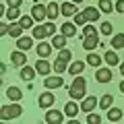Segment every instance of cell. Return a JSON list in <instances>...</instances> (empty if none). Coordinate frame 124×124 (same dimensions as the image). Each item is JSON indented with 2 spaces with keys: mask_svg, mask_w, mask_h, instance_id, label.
<instances>
[{
  "mask_svg": "<svg viewBox=\"0 0 124 124\" xmlns=\"http://www.w3.org/2000/svg\"><path fill=\"white\" fill-rule=\"evenodd\" d=\"M85 91H87V81H85L81 75H77L75 79H72L70 87H68V95H70L72 99H83Z\"/></svg>",
  "mask_w": 124,
  "mask_h": 124,
  "instance_id": "6da1fadb",
  "label": "cell"
},
{
  "mask_svg": "<svg viewBox=\"0 0 124 124\" xmlns=\"http://www.w3.org/2000/svg\"><path fill=\"white\" fill-rule=\"evenodd\" d=\"M70 58H72L70 50L62 48L60 52H58V58H56V62H54V70H56V75H62V72L70 66Z\"/></svg>",
  "mask_w": 124,
  "mask_h": 124,
  "instance_id": "7a4b0ae2",
  "label": "cell"
},
{
  "mask_svg": "<svg viewBox=\"0 0 124 124\" xmlns=\"http://www.w3.org/2000/svg\"><path fill=\"white\" fill-rule=\"evenodd\" d=\"M23 114V108L19 106L17 101H13V103H8V106H2L0 108V120H15V118H19V116Z\"/></svg>",
  "mask_w": 124,
  "mask_h": 124,
  "instance_id": "3957f363",
  "label": "cell"
},
{
  "mask_svg": "<svg viewBox=\"0 0 124 124\" xmlns=\"http://www.w3.org/2000/svg\"><path fill=\"white\" fill-rule=\"evenodd\" d=\"M54 101H56V97H54V93H52V89H48V91H44L39 95V99H37V103H39V108H52L54 106Z\"/></svg>",
  "mask_w": 124,
  "mask_h": 124,
  "instance_id": "277c9868",
  "label": "cell"
},
{
  "mask_svg": "<svg viewBox=\"0 0 124 124\" xmlns=\"http://www.w3.org/2000/svg\"><path fill=\"white\" fill-rule=\"evenodd\" d=\"M31 17L35 19L37 23H44L46 17H48V6H44V4H35L33 8H31Z\"/></svg>",
  "mask_w": 124,
  "mask_h": 124,
  "instance_id": "5b68a950",
  "label": "cell"
},
{
  "mask_svg": "<svg viewBox=\"0 0 124 124\" xmlns=\"http://www.w3.org/2000/svg\"><path fill=\"white\" fill-rule=\"evenodd\" d=\"M64 116L60 110H48L46 112V122L48 124H62V120H64Z\"/></svg>",
  "mask_w": 124,
  "mask_h": 124,
  "instance_id": "8992f818",
  "label": "cell"
},
{
  "mask_svg": "<svg viewBox=\"0 0 124 124\" xmlns=\"http://www.w3.org/2000/svg\"><path fill=\"white\" fill-rule=\"evenodd\" d=\"M64 85V79H62V75H56V77H46L44 79V87L46 89H58Z\"/></svg>",
  "mask_w": 124,
  "mask_h": 124,
  "instance_id": "52a82bcc",
  "label": "cell"
},
{
  "mask_svg": "<svg viewBox=\"0 0 124 124\" xmlns=\"http://www.w3.org/2000/svg\"><path fill=\"white\" fill-rule=\"evenodd\" d=\"M19 75H21V79L23 81H27V83H31V81L35 79V75H37V68L35 66H21V72H19Z\"/></svg>",
  "mask_w": 124,
  "mask_h": 124,
  "instance_id": "ba28073f",
  "label": "cell"
},
{
  "mask_svg": "<svg viewBox=\"0 0 124 124\" xmlns=\"http://www.w3.org/2000/svg\"><path fill=\"white\" fill-rule=\"evenodd\" d=\"M95 81L97 83H110L112 81V66L110 68H97V72H95Z\"/></svg>",
  "mask_w": 124,
  "mask_h": 124,
  "instance_id": "9c48e42d",
  "label": "cell"
},
{
  "mask_svg": "<svg viewBox=\"0 0 124 124\" xmlns=\"http://www.w3.org/2000/svg\"><path fill=\"white\" fill-rule=\"evenodd\" d=\"M95 106H99V99L93 97V95H91V97H83V101H81V110L87 112V114L95 110Z\"/></svg>",
  "mask_w": 124,
  "mask_h": 124,
  "instance_id": "30bf717a",
  "label": "cell"
},
{
  "mask_svg": "<svg viewBox=\"0 0 124 124\" xmlns=\"http://www.w3.org/2000/svg\"><path fill=\"white\" fill-rule=\"evenodd\" d=\"M99 44H101V41H99L97 35H87V37H83V48L87 50V52H93Z\"/></svg>",
  "mask_w": 124,
  "mask_h": 124,
  "instance_id": "8fae6325",
  "label": "cell"
},
{
  "mask_svg": "<svg viewBox=\"0 0 124 124\" xmlns=\"http://www.w3.org/2000/svg\"><path fill=\"white\" fill-rule=\"evenodd\" d=\"M35 68H37V75H50V70H52V64H50L46 58H39V60L35 62Z\"/></svg>",
  "mask_w": 124,
  "mask_h": 124,
  "instance_id": "7c38bea8",
  "label": "cell"
},
{
  "mask_svg": "<svg viewBox=\"0 0 124 124\" xmlns=\"http://www.w3.org/2000/svg\"><path fill=\"white\" fill-rule=\"evenodd\" d=\"M10 62H13V66H25L27 58H25V54H23V50H17V52L10 54Z\"/></svg>",
  "mask_w": 124,
  "mask_h": 124,
  "instance_id": "4fadbf2b",
  "label": "cell"
},
{
  "mask_svg": "<svg viewBox=\"0 0 124 124\" xmlns=\"http://www.w3.org/2000/svg\"><path fill=\"white\" fill-rule=\"evenodd\" d=\"M83 13H85V17H87V21L95 23V21H99V15H101V10H99V6H97V8H95V6H87Z\"/></svg>",
  "mask_w": 124,
  "mask_h": 124,
  "instance_id": "5bb4252c",
  "label": "cell"
},
{
  "mask_svg": "<svg viewBox=\"0 0 124 124\" xmlns=\"http://www.w3.org/2000/svg\"><path fill=\"white\" fill-rule=\"evenodd\" d=\"M52 41H41L39 46H37V56L39 58H48L50 56V52H52Z\"/></svg>",
  "mask_w": 124,
  "mask_h": 124,
  "instance_id": "9a60e30c",
  "label": "cell"
},
{
  "mask_svg": "<svg viewBox=\"0 0 124 124\" xmlns=\"http://www.w3.org/2000/svg\"><path fill=\"white\" fill-rule=\"evenodd\" d=\"M85 64H87V62H83V60H75V62H70V66H68V72H70V75H81V72L85 70Z\"/></svg>",
  "mask_w": 124,
  "mask_h": 124,
  "instance_id": "2e32d148",
  "label": "cell"
},
{
  "mask_svg": "<svg viewBox=\"0 0 124 124\" xmlns=\"http://www.w3.org/2000/svg\"><path fill=\"white\" fill-rule=\"evenodd\" d=\"M114 106V97H112V93H106V95H101V97H99V108H101V110H110V108Z\"/></svg>",
  "mask_w": 124,
  "mask_h": 124,
  "instance_id": "e0dca14e",
  "label": "cell"
},
{
  "mask_svg": "<svg viewBox=\"0 0 124 124\" xmlns=\"http://www.w3.org/2000/svg\"><path fill=\"white\" fill-rule=\"evenodd\" d=\"M33 39H35V37H19L17 39V48L19 50H23V52H25V50H31V46H33Z\"/></svg>",
  "mask_w": 124,
  "mask_h": 124,
  "instance_id": "ac0fdd59",
  "label": "cell"
},
{
  "mask_svg": "<svg viewBox=\"0 0 124 124\" xmlns=\"http://www.w3.org/2000/svg\"><path fill=\"white\" fill-rule=\"evenodd\" d=\"M103 60L108 62V66H120V58H118V54L116 52H106V56H103Z\"/></svg>",
  "mask_w": 124,
  "mask_h": 124,
  "instance_id": "d6986e66",
  "label": "cell"
},
{
  "mask_svg": "<svg viewBox=\"0 0 124 124\" xmlns=\"http://www.w3.org/2000/svg\"><path fill=\"white\" fill-rule=\"evenodd\" d=\"M60 31H62L66 37H72V35L77 33V23H62Z\"/></svg>",
  "mask_w": 124,
  "mask_h": 124,
  "instance_id": "ffe728a7",
  "label": "cell"
},
{
  "mask_svg": "<svg viewBox=\"0 0 124 124\" xmlns=\"http://www.w3.org/2000/svg\"><path fill=\"white\" fill-rule=\"evenodd\" d=\"M66 39H68V37L64 35V33L54 35V37H52V46H54V48H58V50H62V48H66Z\"/></svg>",
  "mask_w": 124,
  "mask_h": 124,
  "instance_id": "44dd1931",
  "label": "cell"
},
{
  "mask_svg": "<svg viewBox=\"0 0 124 124\" xmlns=\"http://www.w3.org/2000/svg\"><path fill=\"white\" fill-rule=\"evenodd\" d=\"M6 95H8L10 101H19V99L23 97V91L19 87H8V89H6Z\"/></svg>",
  "mask_w": 124,
  "mask_h": 124,
  "instance_id": "7402d4cb",
  "label": "cell"
},
{
  "mask_svg": "<svg viewBox=\"0 0 124 124\" xmlns=\"http://www.w3.org/2000/svg\"><path fill=\"white\" fill-rule=\"evenodd\" d=\"M60 8H62V15H66V17H72V15H77V4L72 2V0H70V2H64Z\"/></svg>",
  "mask_w": 124,
  "mask_h": 124,
  "instance_id": "603a6c76",
  "label": "cell"
},
{
  "mask_svg": "<svg viewBox=\"0 0 124 124\" xmlns=\"http://www.w3.org/2000/svg\"><path fill=\"white\" fill-rule=\"evenodd\" d=\"M79 110H81V108H79V106H77V103H75V101H68V103H66V106H64V114H66V116H68V118H75V116H77V114H79Z\"/></svg>",
  "mask_w": 124,
  "mask_h": 124,
  "instance_id": "cb8c5ba5",
  "label": "cell"
},
{
  "mask_svg": "<svg viewBox=\"0 0 124 124\" xmlns=\"http://www.w3.org/2000/svg\"><path fill=\"white\" fill-rule=\"evenodd\" d=\"M31 35L35 37V39H46V37H48L46 25H35V27H33V33H31Z\"/></svg>",
  "mask_w": 124,
  "mask_h": 124,
  "instance_id": "d4e9b609",
  "label": "cell"
},
{
  "mask_svg": "<svg viewBox=\"0 0 124 124\" xmlns=\"http://www.w3.org/2000/svg\"><path fill=\"white\" fill-rule=\"evenodd\" d=\"M108 120H110V122L122 120V110H120V108H110V110H108Z\"/></svg>",
  "mask_w": 124,
  "mask_h": 124,
  "instance_id": "484cf974",
  "label": "cell"
},
{
  "mask_svg": "<svg viewBox=\"0 0 124 124\" xmlns=\"http://www.w3.org/2000/svg\"><path fill=\"white\" fill-rule=\"evenodd\" d=\"M101 60H103V58H101V56H97L95 52H91V54L87 56V64H89V66H95V68L101 66Z\"/></svg>",
  "mask_w": 124,
  "mask_h": 124,
  "instance_id": "4316f807",
  "label": "cell"
},
{
  "mask_svg": "<svg viewBox=\"0 0 124 124\" xmlns=\"http://www.w3.org/2000/svg\"><path fill=\"white\" fill-rule=\"evenodd\" d=\"M21 33H23V27H21V23H10V31H8V35L10 37H15V39H19L21 37Z\"/></svg>",
  "mask_w": 124,
  "mask_h": 124,
  "instance_id": "83f0119b",
  "label": "cell"
},
{
  "mask_svg": "<svg viewBox=\"0 0 124 124\" xmlns=\"http://www.w3.org/2000/svg\"><path fill=\"white\" fill-rule=\"evenodd\" d=\"M58 15H60V6H58L56 2H50V4H48V19H50V21H54Z\"/></svg>",
  "mask_w": 124,
  "mask_h": 124,
  "instance_id": "f1b7e54d",
  "label": "cell"
},
{
  "mask_svg": "<svg viewBox=\"0 0 124 124\" xmlns=\"http://www.w3.org/2000/svg\"><path fill=\"white\" fill-rule=\"evenodd\" d=\"M112 48H116V50L124 48V33H116V35L112 37Z\"/></svg>",
  "mask_w": 124,
  "mask_h": 124,
  "instance_id": "f546056e",
  "label": "cell"
},
{
  "mask_svg": "<svg viewBox=\"0 0 124 124\" xmlns=\"http://www.w3.org/2000/svg\"><path fill=\"white\" fill-rule=\"evenodd\" d=\"M6 19H8L10 23L17 21V19H21V10H19V8H13V6H8V10H6Z\"/></svg>",
  "mask_w": 124,
  "mask_h": 124,
  "instance_id": "4dcf8cb0",
  "label": "cell"
},
{
  "mask_svg": "<svg viewBox=\"0 0 124 124\" xmlns=\"http://www.w3.org/2000/svg\"><path fill=\"white\" fill-rule=\"evenodd\" d=\"M19 23H21V27H23V29H29V27H35V25H33V23H35V19H33V17H29V15L21 17V19H19Z\"/></svg>",
  "mask_w": 124,
  "mask_h": 124,
  "instance_id": "1f68e13d",
  "label": "cell"
},
{
  "mask_svg": "<svg viewBox=\"0 0 124 124\" xmlns=\"http://www.w3.org/2000/svg\"><path fill=\"white\" fill-rule=\"evenodd\" d=\"M99 10L101 13H112V8H114V4H112V0H99Z\"/></svg>",
  "mask_w": 124,
  "mask_h": 124,
  "instance_id": "d6a6232c",
  "label": "cell"
},
{
  "mask_svg": "<svg viewBox=\"0 0 124 124\" xmlns=\"http://www.w3.org/2000/svg\"><path fill=\"white\" fill-rule=\"evenodd\" d=\"M46 31H48V37H54V35H56V25H54V21H48V23H46Z\"/></svg>",
  "mask_w": 124,
  "mask_h": 124,
  "instance_id": "836d02e7",
  "label": "cell"
},
{
  "mask_svg": "<svg viewBox=\"0 0 124 124\" xmlns=\"http://www.w3.org/2000/svg\"><path fill=\"white\" fill-rule=\"evenodd\" d=\"M87 35H97V31H95L93 25H85L83 27V37H87Z\"/></svg>",
  "mask_w": 124,
  "mask_h": 124,
  "instance_id": "e575fe53",
  "label": "cell"
},
{
  "mask_svg": "<svg viewBox=\"0 0 124 124\" xmlns=\"http://www.w3.org/2000/svg\"><path fill=\"white\" fill-rule=\"evenodd\" d=\"M87 122H89V124H99V122H101V116H99V114H91V112H89Z\"/></svg>",
  "mask_w": 124,
  "mask_h": 124,
  "instance_id": "d590c367",
  "label": "cell"
},
{
  "mask_svg": "<svg viewBox=\"0 0 124 124\" xmlns=\"http://www.w3.org/2000/svg\"><path fill=\"white\" fill-rule=\"evenodd\" d=\"M112 27H114V25H112L110 21L101 23V33H103V35H112Z\"/></svg>",
  "mask_w": 124,
  "mask_h": 124,
  "instance_id": "8d00e7d4",
  "label": "cell"
},
{
  "mask_svg": "<svg viewBox=\"0 0 124 124\" xmlns=\"http://www.w3.org/2000/svg\"><path fill=\"white\" fill-rule=\"evenodd\" d=\"M75 23H77V25H85V23H87L85 13H77V15H75Z\"/></svg>",
  "mask_w": 124,
  "mask_h": 124,
  "instance_id": "74e56055",
  "label": "cell"
},
{
  "mask_svg": "<svg viewBox=\"0 0 124 124\" xmlns=\"http://www.w3.org/2000/svg\"><path fill=\"white\" fill-rule=\"evenodd\" d=\"M8 31H10V25L4 23V21H0V35H6Z\"/></svg>",
  "mask_w": 124,
  "mask_h": 124,
  "instance_id": "f35d334b",
  "label": "cell"
},
{
  "mask_svg": "<svg viewBox=\"0 0 124 124\" xmlns=\"http://www.w3.org/2000/svg\"><path fill=\"white\" fill-rule=\"evenodd\" d=\"M23 0H6V6H13V8H21Z\"/></svg>",
  "mask_w": 124,
  "mask_h": 124,
  "instance_id": "ab89813d",
  "label": "cell"
},
{
  "mask_svg": "<svg viewBox=\"0 0 124 124\" xmlns=\"http://www.w3.org/2000/svg\"><path fill=\"white\" fill-rule=\"evenodd\" d=\"M114 10H116V13H124V0H118V2H116Z\"/></svg>",
  "mask_w": 124,
  "mask_h": 124,
  "instance_id": "60d3db41",
  "label": "cell"
},
{
  "mask_svg": "<svg viewBox=\"0 0 124 124\" xmlns=\"http://www.w3.org/2000/svg\"><path fill=\"white\" fill-rule=\"evenodd\" d=\"M120 75H124V62H120Z\"/></svg>",
  "mask_w": 124,
  "mask_h": 124,
  "instance_id": "b9f144b4",
  "label": "cell"
},
{
  "mask_svg": "<svg viewBox=\"0 0 124 124\" xmlns=\"http://www.w3.org/2000/svg\"><path fill=\"white\" fill-rule=\"evenodd\" d=\"M120 91L124 93V81H122V83H120Z\"/></svg>",
  "mask_w": 124,
  "mask_h": 124,
  "instance_id": "7bdbcfd3",
  "label": "cell"
},
{
  "mask_svg": "<svg viewBox=\"0 0 124 124\" xmlns=\"http://www.w3.org/2000/svg\"><path fill=\"white\" fill-rule=\"evenodd\" d=\"M72 2H75V4H81V2H83V0H72Z\"/></svg>",
  "mask_w": 124,
  "mask_h": 124,
  "instance_id": "ee69618b",
  "label": "cell"
}]
</instances>
